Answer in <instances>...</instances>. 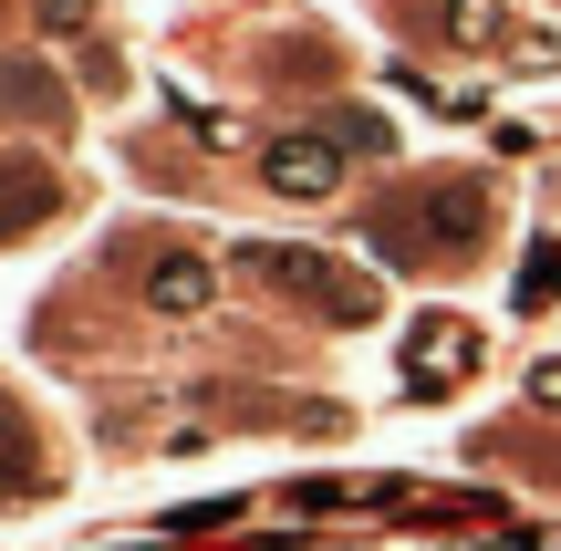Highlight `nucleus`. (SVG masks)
Wrapping results in <instances>:
<instances>
[{"mask_svg": "<svg viewBox=\"0 0 561 551\" xmlns=\"http://www.w3.org/2000/svg\"><path fill=\"white\" fill-rule=\"evenodd\" d=\"M240 271L280 302H301L312 323H375V282H354V271L312 261V250H240Z\"/></svg>", "mask_w": 561, "mask_h": 551, "instance_id": "nucleus-1", "label": "nucleus"}, {"mask_svg": "<svg viewBox=\"0 0 561 551\" xmlns=\"http://www.w3.org/2000/svg\"><path fill=\"white\" fill-rule=\"evenodd\" d=\"M468 365H479V333L447 323V312H426V323L405 333V386H447V375H468Z\"/></svg>", "mask_w": 561, "mask_h": 551, "instance_id": "nucleus-2", "label": "nucleus"}, {"mask_svg": "<svg viewBox=\"0 0 561 551\" xmlns=\"http://www.w3.org/2000/svg\"><path fill=\"white\" fill-rule=\"evenodd\" d=\"M146 312H167V323H187V312L219 302V282H208V261H146Z\"/></svg>", "mask_w": 561, "mask_h": 551, "instance_id": "nucleus-3", "label": "nucleus"}, {"mask_svg": "<svg viewBox=\"0 0 561 551\" xmlns=\"http://www.w3.org/2000/svg\"><path fill=\"white\" fill-rule=\"evenodd\" d=\"M261 177L280 187V198H322V187H333V146H322V136H280L261 157Z\"/></svg>", "mask_w": 561, "mask_h": 551, "instance_id": "nucleus-4", "label": "nucleus"}, {"mask_svg": "<svg viewBox=\"0 0 561 551\" xmlns=\"http://www.w3.org/2000/svg\"><path fill=\"white\" fill-rule=\"evenodd\" d=\"M42 208H53V167L42 157H0V240H21Z\"/></svg>", "mask_w": 561, "mask_h": 551, "instance_id": "nucleus-5", "label": "nucleus"}, {"mask_svg": "<svg viewBox=\"0 0 561 551\" xmlns=\"http://www.w3.org/2000/svg\"><path fill=\"white\" fill-rule=\"evenodd\" d=\"M42 490V469H32V437L11 427V406H0V500H32Z\"/></svg>", "mask_w": 561, "mask_h": 551, "instance_id": "nucleus-6", "label": "nucleus"}, {"mask_svg": "<svg viewBox=\"0 0 561 551\" xmlns=\"http://www.w3.org/2000/svg\"><path fill=\"white\" fill-rule=\"evenodd\" d=\"M520 291L541 302V291H561V250H530V271H520Z\"/></svg>", "mask_w": 561, "mask_h": 551, "instance_id": "nucleus-7", "label": "nucleus"}, {"mask_svg": "<svg viewBox=\"0 0 561 551\" xmlns=\"http://www.w3.org/2000/svg\"><path fill=\"white\" fill-rule=\"evenodd\" d=\"M530 395H541V406H561V365H541V375H530Z\"/></svg>", "mask_w": 561, "mask_h": 551, "instance_id": "nucleus-8", "label": "nucleus"}, {"mask_svg": "<svg viewBox=\"0 0 561 551\" xmlns=\"http://www.w3.org/2000/svg\"><path fill=\"white\" fill-rule=\"evenodd\" d=\"M250 551H271V541H250Z\"/></svg>", "mask_w": 561, "mask_h": 551, "instance_id": "nucleus-9", "label": "nucleus"}]
</instances>
